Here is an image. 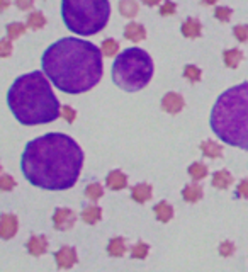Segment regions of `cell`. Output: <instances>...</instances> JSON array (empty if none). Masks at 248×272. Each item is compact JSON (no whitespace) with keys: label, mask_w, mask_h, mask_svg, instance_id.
I'll use <instances>...</instances> for the list:
<instances>
[{"label":"cell","mask_w":248,"mask_h":272,"mask_svg":"<svg viewBox=\"0 0 248 272\" xmlns=\"http://www.w3.org/2000/svg\"><path fill=\"white\" fill-rule=\"evenodd\" d=\"M83 152L73 138L63 133H48L29 141L21 156L24 177L46 191H65L78 181Z\"/></svg>","instance_id":"6da1fadb"},{"label":"cell","mask_w":248,"mask_h":272,"mask_svg":"<svg viewBox=\"0 0 248 272\" xmlns=\"http://www.w3.org/2000/svg\"><path fill=\"white\" fill-rule=\"evenodd\" d=\"M44 75L56 89L82 94L94 89L102 78V49L78 38H63L41 56Z\"/></svg>","instance_id":"7a4b0ae2"},{"label":"cell","mask_w":248,"mask_h":272,"mask_svg":"<svg viewBox=\"0 0 248 272\" xmlns=\"http://www.w3.org/2000/svg\"><path fill=\"white\" fill-rule=\"evenodd\" d=\"M7 104L14 117L26 126L46 124L62 116V107L41 72L21 75L7 92Z\"/></svg>","instance_id":"3957f363"},{"label":"cell","mask_w":248,"mask_h":272,"mask_svg":"<svg viewBox=\"0 0 248 272\" xmlns=\"http://www.w3.org/2000/svg\"><path fill=\"white\" fill-rule=\"evenodd\" d=\"M211 129L221 141L248 150V83L224 90L211 111Z\"/></svg>","instance_id":"277c9868"},{"label":"cell","mask_w":248,"mask_h":272,"mask_svg":"<svg viewBox=\"0 0 248 272\" xmlns=\"http://www.w3.org/2000/svg\"><path fill=\"white\" fill-rule=\"evenodd\" d=\"M109 15V0H62L65 26L80 36H92L102 31L107 24Z\"/></svg>","instance_id":"5b68a950"},{"label":"cell","mask_w":248,"mask_h":272,"mask_svg":"<svg viewBox=\"0 0 248 272\" xmlns=\"http://www.w3.org/2000/svg\"><path fill=\"white\" fill-rule=\"evenodd\" d=\"M153 77V61L144 49L129 48L117 55L112 65V82L128 92L141 90Z\"/></svg>","instance_id":"8992f818"},{"label":"cell","mask_w":248,"mask_h":272,"mask_svg":"<svg viewBox=\"0 0 248 272\" xmlns=\"http://www.w3.org/2000/svg\"><path fill=\"white\" fill-rule=\"evenodd\" d=\"M75 213L68 208H58L53 214V223H55V228L60 230V232H65V230L71 228L75 225Z\"/></svg>","instance_id":"52a82bcc"},{"label":"cell","mask_w":248,"mask_h":272,"mask_svg":"<svg viewBox=\"0 0 248 272\" xmlns=\"http://www.w3.org/2000/svg\"><path fill=\"white\" fill-rule=\"evenodd\" d=\"M56 259V264H58L60 269H70L73 267L75 264L78 262V257H77V250L73 247H62L55 255Z\"/></svg>","instance_id":"ba28073f"},{"label":"cell","mask_w":248,"mask_h":272,"mask_svg":"<svg viewBox=\"0 0 248 272\" xmlns=\"http://www.w3.org/2000/svg\"><path fill=\"white\" fill-rule=\"evenodd\" d=\"M184 97L177 92H169V94L163 95L162 99V107L163 111H167L169 114H177L184 109Z\"/></svg>","instance_id":"9c48e42d"},{"label":"cell","mask_w":248,"mask_h":272,"mask_svg":"<svg viewBox=\"0 0 248 272\" xmlns=\"http://www.w3.org/2000/svg\"><path fill=\"white\" fill-rule=\"evenodd\" d=\"M17 228H19L17 218L12 216V214H3L2 221H0V236H2L3 240L12 238L17 233Z\"/></svg>","instance_id":"30bf717a"},{"label":"cell","mask_w":248,"mask_h":272,"mask_svg":"<svg viewBox=\"0 0 248 272\" xmlns=\"http://www.w3.org/2000/svg\"><path fill=\"white\" fill-rule=\"evenodd\" d=\"M28 250H29V254L34 255V257H39V255H43V254H46V250H48V240H46V236H37V235H34L29 238V242H28Z\"/></svg>","instance_id":"8fae6325"},{"label":"cell","mask_w":248,"mask_h":272,"mask_svg":"<svg viewBox=\"0 0 248 272\" xmlns=\"http://www.w3.org/2000/svg\"><path fill=\"white\" fill-rule=\"evenodd\" d=\"M124 38L129 41L138 43V41H143L144 38H146V31H144L143 26L138 24V22H129L124 28Z\"/></svg>","instance_id":"7c38bea8"},{"label":"cell","mask_w":248,"mask_h":272,"mask_svg":"<svg viewBox=\"0 0 248 272\" xmlns=\"http://www.w3.org/2000/svg\"><path fill=\"white\" fill-rule=\"evenodd\" d=\"M180 29H182V34H184L185 38H190V39H196V38H199L201 33H202L201 22L197 21V19H194V17L187 19L184 24H182Z\"/></svg>","instance_id":"4fadbf2b"},{"label":"cell","mask_w":248,"mask_h":272,"mask_svg":"<svg viewBox=\"0 0 248 272\" xmlns=\"http://www.w3.org/2000/svg\"><path fill=\"white\" fill-rule=\"evenodd\" d=\"M106 182H107V187L112 191H121L124 189L126 186H128V177L123 174L121 170H112L110 174L107 175V179H106Z\"/></svg>","instance_id":"5bb4252c"},{"label":"cell","mask_w":248,"mask_h":272,"mask_svg":"<svg viewBox=\"0 0 248 272\" xmlns=\"http://www.w3.org/2000/svg\"><path fill=\"white\" fill-rule=\"evenodd\" d=\"M131 197L135 199L136 202H140V204L146 202L148 199L151 197V186H148V184H138V186H135L131 189Z\"/></svg>","instance_id":"9a60e30c"},{"label":"cell","mask_w":248,"mask_h":272,"mask_svg":"<svg viewBox=\"0 0 248 272\" xmlns=\"http://www.w3.org/2000/svg\"><path fill=\"white\" fill-rule=\"evenodd\" d=\"M182 197H184V201H187V202L201 201L202 187L199 186V184H189V186H185L184 191H182Z\"/></svg>","instance_id":"2e32d148"},{"label":"cell","mask_w":248,"mask_h":272,"mask_svg":"<svg viewBox=\"0 0 248 272\" xmlns=\"http://www.w3.org/2000/svg\"><path fill=\"white\" fill-rule=\"evenodd\" d=\"M223 58H224V65H226L228 68H238L240 61L243 60V53L240 51L238 48H231L223 53Z\"/></svg>","instance_id":"e0dca14e"},{"label":"cell","mask_w":248,"mask_h":272,"mask_svg":"<svg viewBox=\"0 0 248 272\" xmlns=\"http://www.w3.org/2000/svg\"><path fill=\"white\" fill-rule=\"evenodd\" d=\"M233 182V177L228 170H219L213 175V187L216 189H228Z\"/></svg>","instance_id":"ac0fdd59"},{"label":"cell","mask_w":248,"mask_h":272,"mask_svg":"<svg viewBox=\"0 0 248 272\" xmlns=\"http://www.w3.org/2000/svg\"><path fill=\"white\" fill-rule=\"evenodd\" d=\"M155 214H156V218H158V221L169 223V221L172 220V216H174V208H172L169 202L162 201L155 206Z\"/></svg>","instance_id":"d6986e66"},{"label":"cell","mask_w":248,"mask_h":272,"mask_svg":"<svg viewBox=\"0 0 248 272\" xmlns=\"http://www.w3.org/2000/svg\"><path fill=\"white\" fill-rule=\"evenodd\" d=\"M102 218V209L99 206H87L82 211V220L89 225H95L97 221H101Z\"/></svg>","instance_id":"ffe728a7"},{"label":"cell","mask_w":248,"mask_h":272,"mask_svg":"<svg viewBox=\"0 0 248 272\" xmlns=\"http://www.w3.org/2000/svg\"><path fill=\"white\" fill-rule=\"evenodd\" d=\"M107 252L109 255H112V257H123L126 254V242L124 238H121V236H116V238H112L107 245Z\"/></svg>","instance_id":"44dd1931"},{"label":"cell","mask_w":248,"mask_h":272,"mask_svg":"<svg viewBox=\"0 0 248 272\" xmlns=\"http://www.w3.org/2000/svg\"><path fill=\"white\" fill-rule=\"evenodd\" d=\"M201 152L204 153L206 156H209V158H217V156L223 155V148H221L217 143H214V141H211V140L201 143Z\"/></svg>","instance_id":"7402d4cb"},{"label":"cell","mask_w":248,"mask_h":272,"mask_svg":"<svg viewBox=\"0 0 248 272\" xmlns=\"http://www.w3.org/2000/svg\"><path fill=\"white\" fill-rule=\"evenodd\" d=\"M138 3L135 0H119V12L124 17H135L138 14Z\"/></svg>","instance_id":"603a6c76"},{"label":"cell","mask_w":248,"mask_h":272,"mask_svg":"<svg viewBox=\"0 0 248 272\" xmlns=\"http://www.w3.org/2000/svg\"><path fill=\"white\" fill-rule=\"evenodd\" d=\"M189 174H190V177H192L194 181H202V179L208 175V167H206L204 163L196 162V163H192V165L189 167Z\"/></svg>","instance_id":"cb8c5ba5"},{"label":"cell","mask_w":248,"mask_h":272,"mask_svg":"<svg viewBox=\"0 0 248 272\" xmlns=\"http://www.w3.org/2000/svg\"><path fill=\"white\" fill-rule=\"evenodd\" d=\"M46 26V17H44L41 12H33V14H29V17H28V28H31V29H41V28H44Z\"/></svg>","instance_id":"d4e9b609"},{"label":"cell","mask_w":248,"mask_h":272,"mask_svg":"<svg viewBox=\"0 0 248 272\" xmlns=\"http://www.w3.org/2000/svg\"><path fill=\"white\" fill-rule=\"evenodd\" d=\"M102 194H104V191H102V186L97 182H92L89 184V186L85 187V196L90 199V201H99V199L102 197Z\"/></svg>","instance_id":"484cf974"},{"label":"cell","mask_w":248,"mask_h":272,"mask_svg":"<svg viewBox=\"0 0 248 272\" xmlns=\"http://www.w3.org/2000/svg\"><path fill=\"white\" fill-rule=\"evenodd\" d=\"M7 38H9L10 41L17 39L19 36H22V34L26 33V26L21 24V22H12V24L7 26Z\"/></svg>","instance_id":"4316f807"},{"label":"cell","mask_w":248,"mask_h":272,"mask_svg":"<svg viewBox=\"0 0 248 272\" xmlns=\"http://www.w3.org/2000/svg\"><path fill=\"white\" fill-rule=\"evenodd\" d=\"M102 55L106 56H116L117 51H119V43L116 39H106L101 46Z\"/></svg>","instance_id":"83f0119b"},{"label":"cell","mask_w":248,"mask_h":272,"mask_svg":"<svg viewBox=\"0 0 248 272\" xmlns=\"http://www.w3.org/2000/svg\"><path fill=\"white\" fill-rule=\"evenodd\" d=\"M201 68L194 67V65H187L184 68V77L187 80H190V82H199L201 80Z\"/></svg>","instance_id":"f1b7e54d"},{"label":"cell","mask_w":248,"mask_h":272,"mask_svg":"<svg viewBox=\"0 0 248 272\" xmlns=\"http://www.w3.org/2000/svg\"><path fill=\"white\" fill-rule=\"evenodd\" d=\"M148 245L146 243H143V242H140L138 245H135V247L131 248V257L133 259H144L148 255Z\"/></svg>","instance_id":"f546056e"},{"label":"cell","mask_w":248,"mask_h":272,"mask_svg":"<svg viewBox=\"0 0 248 272\" xmlns=\"http://www.w3.org/2000/svg\"><path fill=\"white\" fill-rule=\"evenodd\" d=\"M233 34H235V38L240 41V43H247V41H248V26L247 24L235 26V29H233Z\"/></svg>","instance_id":"4dcf8cb0"},{"label":"cell","mask_w":248,"mask_h":272,"mask_svg":"<svg viewBox=\"0 0 248 272\" xmlns=\"http://www.w3.org/2000/svg\"><path fill=\"white\" fill-rule=\"evenodd\" d=\"M231 9L230 7H216L214 10V17L221 22H228L231 19Z\"/></svg>","instance_id":"1f68e13d"},{"label":"cell","mask_w":248,"mask_h":272,"mask_svg":"<svg viewBox=\"0 0 248 272\" xmlns=\"http://www.w3.org/2000/svg\"><path fill=\"white\" fill-rule=\"evenodd\" d=\"M14 187H16V181H14L10 175L3 174L2 179H0V189L2 191H12Z\"/></svg>","instance_id":"d6a6232c"},{"label":"cell","mask_w":248,"mask_h":272,"mask_svg":"<svg viewBox=\"0 0 248 272\" xmlns=\"http://www.w3.org/2000/svg\"><path fill=\"white\" fill-rule=\"evenodd\" d=\"M12 53V43H10V39L7 38V39H2L0 41V55L3 56V58H7V56Z\"/></svg>","instance_id":"836d02e7"},{"label":"cell","mask_w":248,"mask_h":272,"mask_svg":"<svg viewBox=\"0 0 248 272\" xmlns=\"http://www.w3.org/2000/svg\"><path fill=\"white\" fill-rule=\"evenodd\" d=\"M236 197H245L248 199V179H243L236 187Z\"/></svg>","instance_id":"e575fe53"},{"label":"cell","mask_w":248,"mask_h":272,"mask_svg":"<svg viewBox=\"0 0 248 272\" xmlns=\"http://www.w3.org/2000/svg\"><path fill=\"white\" fill-rule=\"evenodd\" d=\"M62 116H63L65 119H67L68 122H73V121H75V117H77V113H75L73 107L65 106V107H62Z\"/></svg>","instance_id":"d590c367"},{"label":"cell","mask_w":248,"mask_h":272,"mask_svg":"<svg viewBox=\"0 0 248 272\" xmlns=\"http://www.w3.org/2000/svg\"><path fill=\"white\" fill-rule=\"evenodd\" d=\"M233 252H235V245L231 242H223L219 245V254L223 255V257H230Z\"/></svg>","instance_id":"8d00e7d4"},{"label":"cell","mask_w":248,"mask_h":272,"mask_svg":"<svg viewBox=\"0 0 248 272\" xmlns=\"http://www.w3.org/2000/svg\"><path fill=\"white\" fill-rule=\"evenodd\" d=\"M175 9H177V7H175V3L170 2V0H167V2H163V5L160 7V14H162V15H172L175 12Z\"/></svg>","instance_id":"74e56055"},{"label":"cell","mask_w":248,"mask_h":272,"mask_svg":"<svg viewBox=\"0 0 248 272\" xmlns=\"http://www.w3.org/2000/svg\"><path fill=\"white\" fill-rule=\"evenodd\" d=\"M16 5L21 10H28L34 5V0H16Z\"/></svg>","instance_id":"f35d334b"},{"label":"cell","mask_w":248,"mask_h":272,"mask_svg":"<svg viewBox=\"0 0 248 272\" xmlns=\"http://www.w3.org/2000/svg\"><path fill=\"white\" fill-rule=\"evenodd\" d=\"M143 3H144V5H150V7H153V5H158V3H160V0H143Z\"/></svg>","instance_id":"ab89813d"},{"label":"cell","mask_w":248,"mask_h":272,"mask_svg":"<svg viewBox=\"0 0 248 272\" xmlns=\"http://www.w3.org/2000/svg\"><path fill=\"white\" fill-rule=\"evenodd\" d=\"M202 3H206V5H213V3H216V0H201Z\"/></svg>","instance_id":"60d3db41"},{"label":"cell","mask_w":248,"mask_h":272,"mask_svg":"<svg viewBox=\"0 0 248 272\" xmlns=\"http://www.w3.org/2000/svg\"><path fill=\"white\" fill-rule=\"evenodd\" d=\"M7 5H9V0H2V9H5Z\"/></svg>","instance_id":"b9f144b4"}]
</instances>
